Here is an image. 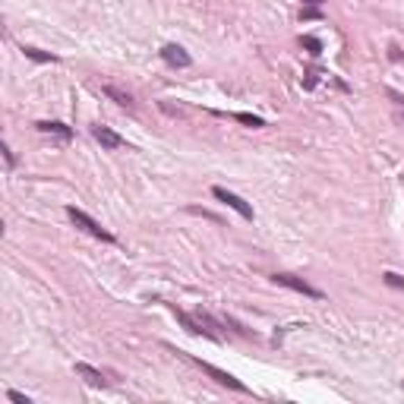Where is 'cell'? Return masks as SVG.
Masks as SVG:
<instances>
[{
    "label": "cell",
    "instance_id": "cell-6",
    "mask_svg": "<svg viewBox=\"0 0 404 404\" xmlns=\"http://www.w3.org/2000/svg\"><path fill=\"white\" fill-rule=\"evenodd\" d=\"M161 54V60L168 63V67H174V70H186V67H193V57L186 54L180 45H165V48L158 51Z\"/></svg>",
    "mask_w": 404,
    "mask_h": 404
},
{
    "label": "cell",
    "instance_id": "cell-12",
    "mask_svg": "<svg viewBox=\"0 0 404 404\" xmlns=\"http://www.w3.org/2000/svg\"><path fill=\"white\" fill-rule=\"evenodd\" d=\"M234 120H240V124H247V127H253V130H259V127H266V120L262 117H253V114H231Z\"/></svg>",
    "mask_w": 404,
    "mask_h": 404
},
{
    "label": "cell",
    "instance_id": "cell-5",
    "mask_svg": "<svg viewBox=\"0 0 404 404\" xmlns=\"http://www.w3.org/2000/svg\"><path fill=\"white\" fill-rule=\"evenodd\" d=\"M212 196L218 199V202H225V206H231L234 212L240 215V218H247V221H253V206H250L247 199H240L237 193H231V190H225V186H212Z\"/></svg>",
    "mask_w": 404,
    "mask_h": 404
},
{
    "label": "cell",
    "instance_id": "cell-8",
    "mask_svg": "<svg viewBox=\"0 0 404 404\" xmlns=\"http://www.w3.org/2000/svg\"><path fill=\"white\" fill-rule=\"evenodd\" d=\"M35 127H38L42 133H51V136H57L60 143H70V139H73V130H70L67 124H60V120H38Z\"/></svg>",
    "mask_w": 404,
    "mask_h": 404
},
{
    "label": "cell",
    "instance_id": "cell-10",
    "mask_svg": "<svg viewBox=\"0 0 404 404\" xmlns=\"http://www.w3.org/2000/svg\"><path fill=\"white\" fill-rule=\"evenodd\" d=\"M385 98L391 102V108H395V120L398 124H404V95L395 89H385Z\"/></svg>",
    "mask_w": 404,
    "mask_h": 404
},
{
    "label": "cell",
    "instance_id": "cell-1",
    "mask_svg": "<svg viewBox=\"0 0 404 404\" xmlns=\"http://www.w3.org/2000/svg\"><path fill=\"white\" fill-rule=\"evenodd\" d=\"M67 218L73 221V225L79 227V231H86V234H89V237L102 240V243H117V237H114V234H111L108 227H102V225H98L95 218H92L89 212H83V209H76V206H67Z\"/></svg>",
    "mask_w": 404,
    "mask_h": 404
},
{
    "label": "cell",
    "instance_id": "cell-18",
    "mask_svg": "<svg viewBox=\"0 0 404 404\" xmlns=\"http://www.w3.org/2000/svg\"><path fill=\"white\" fill-rule=\"evenodd\" d=\"M401 389H404V382H401Z\"/></svg>",
    "mask_w": 404,
    "mask_h": 404
},
{
    "label": "cell",
    "instance_id": "cell-7",
    "mask_svg": "<svg viewBox=\"0 0 404 404\" xmlns=\"http://www.w3.org/2000/svg\"><path fill=\"white\" fill-rule=\"evenodd\" d=\"M92 136H95L104 149H120V145H124V136H120V133H114L111 127H102V124L92 127Z\"/></svg>",
    "mask_w": 404,
    "mask_h": 404
},
{
    "label": "cell",
    "instance_id": "cell-11",
    "mask_svg": "<svg viewBox=\"0 0 404 404\" xmlns=\"http://www.w3.org/2000/svg\"><path fill=\"white\" fill-rule=\"evenodd\" d=\"M22 54H26L29 60H35V63H57V57H54V54H45V51L32 48V45H22Z\"/></svg>",
    "mask_w": 404,
    "mask_h": 404
},
{
    "label": "cell",
    "instance_id": "cell-9",
    "mask_svg": "<svg viewBox=\"0 0 404 404\" xmlns=\"http://www.w3.org/2000/svg\"><path fill=\"white\" fill-rule=\"evenodd\" d=\"M102 92L111 98L114 104H120V108H127V111H136V102H133V95L130 92H124V89H117V86H102Z\"/></svg>",
    "mask_w": 404,
    "mask_h": 404
},
{
    "label": "cell",
    "instance_id": "cell-4",
    "mask_svg": "<svg viewBox=\"0 0 404 404\" xmlns=\"http://www.w3.org/2000/svg\"><path fill=\"white\" fill-rule=\"evenodd\" d=\"M275 284H281V288H288V291H297V294L303 297H313V300H322V291L313 288V284H307L303 278H297V275H288V272H275L272 275Z\"/></svg>",
    "mask_w": 404,
    "mask_h": 404
},
{
    "label": "cell",
    "instance_id": "cell-15",
    "mask_svg": "<svg viewBox=\"0 0 404 404\" xmlns=\"http://www.w3.org/2000/svg\"><path fill=\"white\" fill-rule=\"evenodd\" d=\"M0 152H3V161H7V171H13V168H16V155H13V149H10V145L3 143V149H0Z\"/></svg>",
    "mask_w": 404,
    "mask_h": 404
},
{
    "label": "cell",
    "instance_id": "cell-3",
    "mask_svg": "<svg viewBox=\"0 0 404 404\" xmlns=\"http://www.w3.org/2000/svg\"><path fill=\"white\" fill-rule=\"evenodd\" d=\"M186 360H190V363H196L199 370L206 373V376H212V379H215V382H218V385H225V389H231V391H240V395H247V391H250L247 385L240 382V379H234L231 373L218 370V366H212V363H206V360H196V357H190V354H186Z\"/></svg>",
    "mask_w": 404,
    "mask_h": 404
},
{
    "label": "cell",
    "instance_id": "cell-13",
    "mask_svg": "<svg viewBox=\"0 0 404 404\" xmlns=\"http://www.w3.org/2000/svg\"><path fill=\"white\" fill-rule=\"evenodd\" d=\"M382 281H385V284H389V288H395V291H404V275L385 272V275H382Z\"/></svg>",
    "mask_w": 404,
    "mask_h": 404
},
{
    "label": "cell",
    "instance_id": "cell-14",
    "mask_svg": "<svg viewBox=\"0 0 404 404\" xmlns=\"http://www.w3.org/2000/svg\"><path fill=\"white\" fill-rule=\"evenodd\" d=\"M303 45H307V48H309V54H313V57H319V51H322L319 38H313V35H307V38H303Z\"/></svg>",
    "mask_w": 404,
    "mask_h": 404
},
{
    "label": "cell",
    "instance_id": "cell-17",
    "mask_svg": "<svg viewBox=\"0 0 404 404\" xmlns=\"http://www.w3.org/2000/svg\"><path fill=\"white\" fill-rule=\"evenodd\" d=\"M300 3H307V7H322V0H300Z\"/></svg>",
    "mask_w": 404,
    "mask_h": 404
},
{
    "label": "cell",
    "instance_id": "cell-2",
    "mask_svg": "<svg viewBox=\"0 0 404 404\" xmlns=\"http://www.w3.org/2000/svg\"><path fill=\"white\" fill-rule=\"evenodd\" d=\"M73 370H76V376L86 379L92 389H111V385H117V379H120L114 370H98L92 363H76Z\"/></svg>",
    "mask_w": 404,
    "mask_h": 404
},
{
    "label": "cell",
    "instance_id": "cell-16",
    "mask_svg": "<svg viewBox=\"0 0 404 404\" xmlns=\"http://www.w3.org/2000/svg\"><path fill=\"white\" fill-rule=\"evenodd\" d=\"M7 398H10V401H16V404H32V398L22 395V391H13V389L7 391Z\"/></svg>",
    "mask_w": 404,
    "mask_h": 404
}]
</instances>
